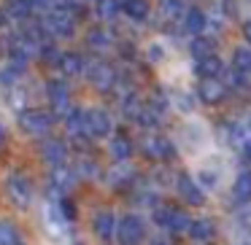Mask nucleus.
<instances>
[{
    "label": "nucleus",
    "mask_w": 251,
    "mask_h": 245,
    "mask_svg": "<svg viewBox=\"0 0 251 245\" xmlns=\"http://www.w3.org/2000/svg\"><path fill=\"white\" fill-rule=\"evenodd\" d=\"M176 186H178V194L181 197H184V200H186V205H202V202H205V194H202V189H200V186H197V180L195 178H192V175H178V183H176Z\"/></svg>",
    "instance_id": "9d476101"
},
{
    "label": "nucleus",
    "mask_w": 251,
    "mask_h": 245,
    "mask_svg": "<svg viewBox=\"0 0 251 245\" xmlns=\"http://www.w3.org/2000/svg\"><path fill=\"white\" fill-rule=\"evenodd\" d=\"M51 180H54L57 186H62V189H68V186L73 183V175L68 173L65 167H54V175H51Z\"/></svg>",
    "instance_id": "2f4dec72"
},
{
    "label": "nucleus",
    "mask_w": 251,
    "mask_h": 245,
    "mask_svg": "<svg viewBox=\"0 0 251 245\" xmlns=\"http://www.w3.org/2000/svg\"><path fill=\"white\" fill-rule=\"evenodd\" d=\"M249 127H251V116H249Z\"/></svg>",
    "instance_id": "a19ab883"
},
{
    "label": "nucleus",
    "mask_w": 251,
    "mask_h": 245,
    "mask_svg": "<svg viewBox=\"0 0 251 245\" xmlns=\"http://www.w3.org/2000/svg\"><path fill=\"white\" fill-rule=\"evenodd\" d=\"M6 191H8V200L17 207H27L33 202V186H30V180L25 175H11L6 180Z\"/></svg>",
    "instance_id": "39448f33"
},
{
    "label": "nucleus",
    "mask_w": 251,
    "mask_h": 245,
    "mask_svg": "<svg viewBox=\"0 0 251 245\" xmlns=\"http://www.w3.org/2000/svg\"><path fill=\"white\" fill-rule=\"evenodd\" d=\"M92 229H95V234H98L103 243H108L111 237H114V232H116V221H114V213H108V210H100L98 216H95V221H92Z\"/></svg>",
    "instance_id": "ddd939ff"
},
{
    "label": "nucleus",
    "mask_w": 251,
    "mask_h": 245,
    "mask_svg": "<svg viewBox=\"0 0 251 245\" xmlns=\"http://www.w3.org/2000/svg\"><path fill=\"white\" fill-rule=\"evenodd\" d=\"M46 97H49L54 113H60V116H68V113H71V89H68L65 81H57V78H51V81L46 84Z\"/></svg>",
    "instance_id": "20e7f679"
},
{
    "label": "nucleus",
    "mask_w": 251,
    "mask_h": 245,
    "mask_svg": "<svg viewBox=\"0 0 251 245\" xmlns=\"http://www.w3.org/2000/svg\"><path fill=\"white\" fill-rule=\"evenodd\" d=\"M41 154H44V159L51 167H62V162H65V156H68V148H65V143L57 140V137H46V140L41 143Z\"/></svg>",
    "instance_id": "9b49d317"
},
{
    "label": "nucleus",
    "mask_w": 251,
    "mask_h": 245,
    "mask_svg": "<svg viewBox=\"0 0 251 245\" xmlns=\"http://www.w3.org/2000/svg\"><path fill=\"white\" fill-rule=\"evenodd\" d=\"M60 73L65 78H73V76H81L84 73V60H81V54L78 51H62V57H60Z\"/></svg>",
    "instance_id": "4468645a"
},
{
    "label": "nucleus",
    "mask_w": 251,
    "mask_h": 245,
    "mask_svg": "<svg viewBox=\"0 0 251 245\" xmlns=\"http://www.w3.org/2000/svg\"><path fill=\"white\" fill-rule=\"evenodd\" d=\"M111 156L116 159V162H127V159L132 156V143L127 135H116L114 140H111Z\"/></svg>",
    "instance_id": "412c9836"
},
{
    "label": "nucleus",
    "mask_w": 251,
    "mask_h": 245,
    "mask_svg": "<svg viewBox=\"0 0 251 245\" xmlns=\"http://www.w3.org/2000/svg\"><path fill=\"white\" fill-rule=\"evenodd\" d=\"M143 151H146V156H151V159H173L176 156L173 143H170L168 137H162V135L146 137V140H143Z\"/></svg>",
    "instance_id": "1a4fd4ad"
},
{
    "label": "nucleus",
    "mask_w": 251,
    "mask_h": 245,
    "mask_svg": "<svg viewBox=\"0 0 251 245\" xmlns=\"http://www.w3.org/2000/svg\"><path fill=\"white\" fill-rule=\"evenodd\" d=\"M38 57L46 62V65H60L62 51L57 49V44H54V41H44V44H41V49H38Z\"/></svg>",
    "instance_id": "cd10ccee"
},
{
    "label": "nucleus",
    "mask_w": 251,
    "mask_h": 245,
    "mask_svg": "<svg viewBox=\"0 0 251 245\" xmlns=\"http://www.w3.org/2000/svg\"><path fill=\"white\" fill-rule=\"evenodd\" d=\"M116 237H119L122 245H141L143 237H146V226L138 216H125L116 223Z\"/></svg>",
    "instance_id": "7ed1b4c3"
},
{
    "label": "nucleus",
    "mask_w": 251,
    "mask_h": 245,
    "mask_svg": "<svg viewBox=\"0 0 251 245\" xmlns=\"http://www.w3.org/2000/svg\"><path fill=\"white\" fill-rule=\"evenodd\" d=\"M65 124H68V132L71 135H84V130H87V111L81 108H71V113L65 116Z\"/></svg>",
    "instance_id": "aec40b11"
},
{
    "label": "nucleus",
    "mask_w": 251,
    "mask_h": 245,
    "mask_svg": "<svg viewBox=\"0 0 251 245\" xmlns=\"http://www.w3.org/2000/svg\"><path fill=\"white\" fill-rule=\"evenodd\" d=\"M19 127L27 135H46L51 130V116L46 111H38V108H25L19 113Z\"/></svg>",
    "instance_id": "f03ea898"
},
{
    "label": "nucleus",
    "mask_w": 251,
    "mask_h": 245,
    "mask_svg": "<svg viewBox=\"0 0 251 245\" xmlns=\"http://www.w3.org/2000/svg\"><path fill=\"white\" fill-rule=\"evenodd\" d=\"M87 76H89V81H92V87L100 89V92H108V89L116 84V70L108 65V62H100V60L87 67Z\"/></svg>",
    "instance_id": "423d86ee"
},
{
    "label": "nucleus",
    "mask_w": 251,
    "mask_h": 245,
    "mask_svg": "<svg viewBox=\"0 0 251 245\" xmlns=\"http://www.w3.org/2000/svg\"><path fill=\"white\" fill-rule=\"evenodd\" d=\"M122 11V3L119 0H95V14H98L100 19H114L116 14Z\"/></svg>",
    "instance_id": "a878e982"
},
{
    "label": "nucleus",
    "mask_w": 251,
    "mask_h": 245,
    "mask_svg": "<svg viewBox=\"0 0 251 245\" xmlns=\"http://www.w3.org/2000/svg\"><path fill=\"white\" fill-rule=\"evenodd\" d=\"M33 3V11H51L54 8V0H30Z\"/></svg>",
    "instance_id": "72a5a7b5"
},
{
    "label": "nucleus",
    "mask_w": 251,
    "mask_h": 245,
    "mask_svg": "<svg viewBox=\"0 0 251 245\" xmlns=\"http://www.w3.org/2000/svg\"><path fill=\"white\" fill-rule=\"evenodd\" d=\"M122 11H125L132 22H146L149 19V3L146 0H122Z\"/></svg>",
    "instance_id": "f3484780"
},
{
    "label": "nucleus",
    "mask_w": 251,
    "mask_h": 245,
    "mask_svg": "<svg viewBox=\"0 0 251 245\" xmlns=\"http://www.w3.org/2000/svg\"><path fill=\"white\" fill-rule=\"evenodd\" d=\"M143 100L138 97V94H127L125 97V103H122V113L127 116V119H132V121H138L141 119V113H143Z\"/></svg>",
    "instance_id": "393cba45"
},
{
    "label": "nucleus",
    "mask_w": 251,
    "mask_h": 245,
    "mask_svg": "<svg viewBox=\"0 0 251 245\" xmlns=\"http://www.w3.org/2000/svg\"><path fill=\"white\" fill-rule=\"evenodd\" d=\"M192 229V218L184 210H176L173 221H170V232H189Z\"/></svg>",
    "instance_id": "7c9ffc66"
},
{
    "label": "nucleus",
    "mask_w": 251,
    "mask_h": 245,
    "mask_svg": "<svg viewBox=\"0 0 251 245\" xmlns=\"http://www.w3.org/2000/svg\"><path fill=\"white\" fill-rule=\"evenodd\" d=\"M41 22H44L46 35L71 38L73 30H76V14H73V8H51V11H46V17Z\"/></svg>",
    "instance_id": "f257e3e1"
},
{
    "label": "nucleus",
    "mask_w": 251,
    "mask_h": 245,
    "mask_svg": "<svg viewBox=\"0 0 251 245\" xmlns=\"http://www.w3.org/2000/svg\"><path fill=\"white\" fill-rule=\"evenodd\" d=\"M184 30L192 35V38H197V35H205L208 30V17L205 11H200V8H189L184 17Z\"/></svg>",
    "instance_id": "f8f14e48"
},
{
    "label": "nucleus",
    "mask_w": 251,
    "mask_h": 245,
    "mask_svg": "<svg viewBox=\"0 0 251 245\" xmlns=\"http://www.w3.org/2000/svg\"><path fill=\"white\" fill-rule=\"evenodd\" d=\"M197 94H200V100L205 105H219L224 97H227V84L219 81V78H200Z\"/></svg>",
    "instance_id": "6e6552de"
},
{
    "label": "nucleus",
    "mask_w": 251,
    "mask_h": 245,
    "mask_svg": "<svg viewBox=\"0 0 251 245\" xmlns=\"http://www.w3.org/2000/svg\"><path fill=\"white\" fill-rule=\"evenodd\" d=\"M8 22H11V17L6 14V8H0V30H6Z\"/></svg>",
    "instance_id": "e433bc0d"
},
{
    "label": "nucleus",
    "mask_w": 251,
    "mask_h": 245,
    "mask_svg": "<svg viewBox=\"0 0 251 245\" xmlns=\"http://www.w3.org/2000/svg\"><path fill=\"white\" fill-rule=\"evenodd\" d=\"M111 127H114L111 124V116L103 108L87 111V130H84L87 137H105V135H111Z\"/></svg>",
    "instance_id": "0eeeda50"
},
{
    "label": "nucleus",
    "mask_w": 251,
    "mask_h": 245,
    "mask_svg": "<svg viewBox=\"0 0 251 245\" xmlns=\"http://www.w3.org/2000/svg\"><path fill=\"white\" fill-rule=\"evenodd\" d=\"M173 216H176V207H170V205H159L157 210H154V221H157L159 226H165V229H170Z\"/></svg>",
    "instance_id": "c756f323"
},
{
    "label": "nucleus",
    "mask_w": 251,
    "mask_h": 245,
    "mask_svg": "<svg viewBox=\"0 0 251 245\" xmlns=\"http://www.w3.org/2000/svg\"><path fill=\"white\" fill-rule=\"evenodd\" d=\"M195 73H197L200 78H219V76L224 73V62L219 60L216 54L202 57V60L195 62Z\"/></svg>",
    "instance_id": "2eb2a0df"
},
{
    "label": "nucleus",
    "mask_w": 251,
    "mask_h": 245,
    "mask_svg": "<svg viewBox=\"0 0 251 245\" xmlns=\"http://www.w3.org/2000/svg\"><path fill=\"white\" fill-rule=\"evenodd\" d=\"M6 14L11 19H17V22H27L30 14H33V3H30V0H8Z\"/></svg>",
    "instance_id": "a211bd4d"
},
{
    "label": "nucleus",
    "mask_w": 251,
    "mask_h": 245,
    "mask_svg": "<svg viewBox=\"0 0 251 245\" xmlns=\"http://www.w3.org/2000/svg\"><path fill=\"white\" fill-rule=\"evenodd\" d=\"M232 70L249 76L251 73V46H240L232 51Z\"/></svg>",
    "instance_id": "5701e85b"
},
{
    "label": "nucleus",
    "mask_w": 251,
    "mask_h": 245,
    "mask_svg": "<svg viewBox=\"0 0 251 245\" xmlns=\"http://www.w3.org/2000/svg\"><path fill=\"white\" fill-rule=\"evenodd\" d=\"M76 173H78V175H84V178H95V173H98V167H95L92 162H81V164L76 167Z\"/></svg>",
    "instance_id": "473e14b6"
},
{
    "label": "nucleus",
    "mask_w": 251,
    "mask_h": 245,
    "mask_svg": "<svg viewBox=\"0 0 251 245\" xmlns=\"http://www.w3.org/2000/svg\"><path fill=\"white\" fill-rule=\"evenodd\" d=\"M87 44H89V49H108V44H111V35L105 33L103 27H92L87 33Z\"/></svg>",
    "instance_id": "c85d7f7f"
},
{
    "label": "nucleus",
    "mask_w": 251,
    "mask_h": 245,
    "mask_svg": "<svg viewBox=\"0 0 251 245\" xmlns=\"http://www.w3.org/2000/svg\"><path fill=\"white\" fill-rule=\"evenodd\" d=\"M246 156L251 159V140H246Z\"/></svg>",
    "instance_id": "ea45409f"
},
{
    "label": "nucleus",
    "mask_w": 251,
    "mask_h": 245,
    "mask_svg": "<svg viewBox=\"0 0 251 245\" xmlns=\"http://www.w3.org/2000/svg\"><path fill=\"white\" fill-rule=\"evenodd\" d=\"M6 143V127H3V121H0V146Z\"/></svg>",
    "instance_id": "58836bf2"
},
{
    "label": "nucleus",
    "mask_w": 251,
    "mask_h": 245,
    "mask_svg": "<svg viewBox=\"0 0 251 245\" xmlns=\"http://www.w3.org/2000/svg\"><path fill=\"white\" fill-rule=\"evenodd\" d=\"M159 11H162V19H168V22H173V19H184V17H186L184 0H162Z\"/></svg>",
    "instance_id": "b1692460"
},
{
    "label": "nucleus",
    "mask_w": 251,
    "mask_h": 245,
    "mask_svg": "<svg viewBox=\"0 0 251 245\" xmlns=\"http://www.w3.org/2000/svg\"><path fill=\"white\" fill-rule=\"evenodd\" d=\"M243 38H246V44L251 46V19H249V22L243 24Z\"/></svg>",
    "instance_id": "4c0bfd02"
},
{
    "label": "nucleus",
    "mask_w": 251,
    "mask_h": 245,
    "mask_svg": "<svg viewBox=\"0 0 251 245\" xmlns=\"http://www.w3.org/2000/svg\"><path fill=\"white\" fill-rule=\"evenodd\" d=\"M222 6H224V17H235L238 14V3L235 0H222Z\"/></svg>",
    "instance_id": "f704fd0d"
},
{
    "label": "nucleus",
    "mask_w": 251,
    "mask_h": 245,
    "mask_svg": "<svg viewBox=\"0 0 251 245\" xmlns=\"http://www.w3.org/2000/svg\"><path fill=\"white\" fill-rule=\"evenodd\" d=\"M202 175V183H205V186H216V173H208V170H205V173H200Z\"/></svg>",
    "instance_id": "c9c22d12"
},
{
    "label": "nucleus",
    "mask_w": 251,
    "mask_h": 245,
    "mask_svg": "<svg viewBox=\"0 0 251 245\" xmlns=\"http://www.w3.org/2000/svg\"><path fill=\"white\" fill-rule=\"evenodd\" d=\"M232 194H235V202H251V170H240L238 178H235V186H232Z\"/></svg>",
    "instance_id": "dca6fc26"
},
{
    "label": "nucleus",
    "mask_w": 251,
    "mask_h": 245,
    "mask_svg": "<svg viewBox=\"0 0 251 245\" xmlns=\"http://www.w3.org/2000/svg\"><path fill=\"white\" fill-rule=\"evenodd\" d=\"M213 49H216V41L208 38V35H197V38H192L189 44V51L195 54V60H202V57H211Z\"/></svg>",
    "instance_id": "4be33fe9"
},
{
    "label": "nucleus",
    "mask_w": 251,
    "mask_h": 245,
    "mask_svg": "<svg viewBox=\"0 0 251 245\" xmlns=\"http://www.w3.org/2000/svg\"><path fill=\"white\" fill-rule=\"evenodd\" d=\"M159 245H162V243H159Z\"/></svg>",
    "instance_id": "79ce46f5"
},
{
    "label": "nucleus",
    "mask_w": 251,
    "mask_h": 245,
    "mask_svg": "<svg viewBox=\"0 0 251 245\" xmlns=\"http://www.w3.org/2000/svg\"><path fill=\"white\" fill-rule=\"evenodd\" d=\"M189 234H192V240H197V243H205V240H213L216 226H213V221H208V218H197V221H192Z\"/></svg>",
    "instance_id": "6ab92c4d"
},
{
    "label": "nucleus",
    "mask_w": 251,
    "mask_h": 245,
    "mask_svg": "<svg viewBox=\"0 0 251 245\" xmlns=\"http://www.w3.org/2000/svg\"><path fill=\"white\" fill-rule=\"evenodd\" d=\"M0 245H25L22 234L14 229V223L0 221Z\"/></svg>",
    "instance_id": "bb28decb"
}]
</instances>
